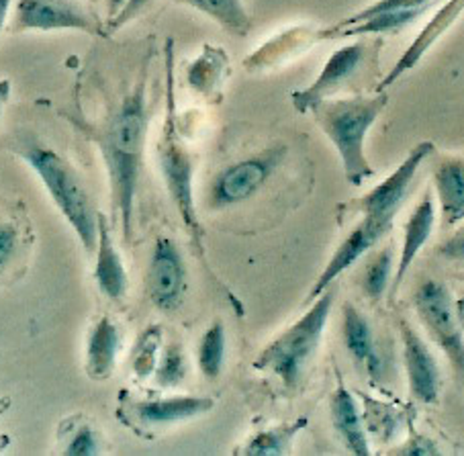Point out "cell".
I'll list each match as a JSON object with an SVG mask.
<instances>
[{
    "mask_svg": "<svg viewBox=\"0 0 464 456\" xmlns=\"http://www.w3.org/2000/svg\"><path fill=\"white\" fill-rule=\"evenodd\" d=\"M434 143L421 141L415 146L410 156H407L401 164H399L393 172H391L385 180L372 187L368 193H364L354 203L343 205L346 213H360L362 219L372 223L385 231L393 229V221L405 205L407 197H410L411 185L415 180V174L421 168V164L434 154Z\"/></svg>",
    "mask_w": 464,
    "mask_h": 456,
    "instance_id": "cell-6",
    "label": "cell"
},
{
    "mask_svg": "<svg viewBox=\"0 0 464 456\" xmlns=\"http://www.w3.org/2000/svg\"><path fill=\"white\" fill-rule=\"evenodd\" d=\"M431 5H434V0H377V3L368 5L366 9L354 13V15H352V17L340 21L338 25L330 27V31L350 27V25H354V23H360V21L368 19V17H374V15H381V13H395V11H407V9H421V6H431Z\"/></svg>",
    "mask_w": 464,
    "mask_h": 456,
    "instance_id": "cell-32",
    "label": "cell"
},
{
    "mask_svg": "<svg viewBox=\"0 0 464 456\" xmlns=\"http://www.w3.org/2000/svg\"><path fill=\"white\" fill-rule=\"evenodd\" d=\"M227 66L229 58L221 47L205 45L203 53L187 70L188 86L198 94H203V97L213 99L223 82V78H226Z\"/></svg>",
    "mask_w": 464,
    "mask_h": 456,
    "instance_id": "cell-26",
    "label": "cell"
},
{
    "mask_svg": "<svg viewBox=\"0 0 464 456\" xmlns=\"http://www.w3.org/2000/svg\"><path fill=\"white\" fill-rule=\"evenodd\" d=\"M151 3H154V0H127L123 9L117 13V17L109 21V29L117 31V29L125 27L127 23H131L140 13L146 11Z\"/></svg>",
    "mask_w": 464,
    "mask_h": 456,
    "instance_id": "cell-37",
    "label": "cell"
},
{
    "mask_svg": "<svg viewBox=\"0 0 464 456\" xmlns=\"http://www.w3.org/2000/svg\"><path fill=\"white\" fill-rule=\"evenodd\" d=\"M307 418H297L293 422L278 423L268 430H260L239 448L237 454L246 456H283L291 451V446L303 430L307 428Z\"/></svg>",
    "mask_w": 464,
    "mask_h": 456,
    "instance_id": "cell-25",
    "label": "cell"
},
{
    "mask_svg": "<svg viewBox=\"0 0 464 456\" xmlns=\"http://www.w3.org/2000/svg\"><path fill=\"white\" fill-rule=\"evenodd\" d=\"M389 231L381 229L372 223H368L364 219H360L358 226L350 231L348 238L338 246V250L334 252V256L327 260L325 268L322 270V275L317 277L315 285L311 286L307 303L314 301L317 295H322L324 291L330 289V286L338 281V278L343 275V272L350 270L358 260H362L364 256L377 246L382 238H385Z\"/></svg>",
    "mask_w": 464,
    "mask_h": 456,
    "instance_id": "cell-15",
    "label": "cell"
},
{
    "mask_svg": "<svg viewBox=\"0 0 464 456\" xmlns=\"http://www.w3.org/2000/svg\"><path fill=\"white\" fill-rule=\"evenodd\" d=\"M121 350V332L109 315H102L92 325L86 344V371L94 381L107 379L117 364Z\"/></svg>",
    "mask_w": 464,
    "mask_h": 456,
    "instance_id": "cell-22",
    "label": "cell"
},
{
    "mask_svg": "<svg viewBox=\"0 0 464 456\" xmlns=\"http://www.w3.org/2000/svg\"><path fill=\"white\" fill-rule=\"evenodd\" d=\"M319 42V31H311L307 27H295L285 31V34L272 37L270 42L258 47L250 58L244 62L247 70H268L275 68L285 60L299 55L303 50H307L311 44Z\"/></svg>",
    "mask_w": 464,
    "mask_h": 456,
    "instance_id": "cell-23",
    "label": "cell"
},
{
    "mask_svg": "<svg viewBox=\"0 0 464 456\" xmlns=\"http://www.w3.org/2000/svg\"><path fill=\"white\" fill-rule=\"evenodd\" d=\"M148 121L146 80H140L138 86L123 99L102 138V156L107 162L113 209H117L121 219L125 242H131L133 238L135 195L146 150Z\"/></svg>",
    "mask_w": 464,
    "mask_h": 456,
    "instance_id": "cell-1",
    "label": "cell"
},
{
    "mask_svg": "<svg viewBox=\"0 0 464 456\" xmlns=\"http://www.w3.org/2000/svg\"><path fill=\"white\" fill-rule=\"evenodd\" d=\"M23 158L31 170L39 176L47 195L52 197L55 207L74 229L78 242L88 254H92L97 247L99 213L92 209L91 199H88L78 174L72 170L66 160L50 148L31 146L23 151Z\"/></svg>",
    "mask_w": 464,
    "mask_h": 456,
    "instance_id": "cell-5",
    "label": "cell"
},
{
    "mask_svg": "<svg viewBox=\"0 0 464 456\" xmlns=\"http://www.w3.org/2000/svg\"><path fill=\"white\" fill-rule=\"evenodd\" d=\"M342 340L348 354L360 371H362L372 387L382 381V369L385 363L377 350L372 327L368 319L360 314L354 303L346 301L342 307Z\"/></svg>",
    "mask_w": 464,
    "mask_h": 456,
    "instance_id": "cell-14",
    "label": "cell"
},
{
    "mask_svg": "<svg viewBox=\"0 0 464 456\" xmlns=\"http://www.w3.org/2000/svg\"><path fill=\"white\" fill-rule=\"evenodd\" d=\"M462 13H464V0H448L442 9L430 19L428 25L421 29V34L415 37V42L403 52V55L397 60L393 70L381 80L377 91H387V88L393 86L399 78H403L407 72H411L415 66H418L423 55H426L431 47L438 44L440 37L446 35L448 31L452 29V25L460 19Z\"/></svg>",
    "mask_w": 464,
    "mask_h": 456,
    "instance_id": "cell-17",
    "label": "cell"
},
{
    "mask_svg": "<svg viewBox=\"0 0 464 456\" xmlns=\"http://www.w3.org/2000/svg\"><path fill=\"white\" fill-rule=\"evenodd\" d=\"M366 44L364 42H352L348 45H342L340 50H335L330 60L324 63L322 72L315 78V82L291 94L293 107L299 113L307 115L314 111L319 102L330 99L340 88L348 82V80L356 74L364 62Z\"/></svg>",
    "mask_w": 464,
    "mask_h": 456,
    "instance_id": "cell-11",
    "label": "cell"
},
{
    "mask_svg": "<svg viewBox=\"0 0 464 456\" xmlns=\"http://www.w3.org/2000/svg\"><path fill=\"white\" fill-rule=\"evenodd\" d=\"M188 373V363L187 354H184V348L180 344H168L162 348V354H160L156 373H154V383L160 389H174L179 387L187 379Z\"/></svg>",
    "mask_w": 464,
    "mask_h": 456,
    "instance_id": "cell-31",
    "label": "cell"
},
{
    "mask_svg": "<svg viewBox=\"0 0 464 456\" xmlns=\"http://www.w3.org/2000/svg\"><path fill=\"white\" fill-rule=\"evenodd\" d=\"M430 6H421V9H407V11H395V13H381L374 17H368L354 25L335 29V31H319V42L324 39H348V37H362V35H382L393 34V31H401L403 27L411 25L418 21L421 15H426Z\"/></svg>",
    "mask_w": 464,
    "mask_h": 456,
    "instance_id": "cell-24",
    "label": "cell"
},
{
    "mask_svg": "<svg viewBox=\"0 0 464 456\" xmlns=\"http://www.w3.org/2000/svg\"><path fill=\"white\" fill-rule=\"evenodd\" d=\"M436 197L434 190L428 189L426 193L421 195L418 205L413 207L410 219L405 221L393 286H391V299L397 297L399 289H401V285L405 283V277L410 275L415 258H418L420 252L423 250V246L430 242V238L434 234L436 228Z\"/></svg>",
    "mask_w": 464,
    "mask_h": 456,
    "instance_id": "cell-13",
    "label": "cell"
},
{
    "mask_svg": "<svg viewBox=\"0 0 464 456\" xmlns=\"http://www.w3.org/2000/svg\"><path fill=\"white\" fill-rule=\"evenodd\" d=\"M395 254L393 246L381 247L368 260L362 275V291L371 301H381L391 289V277H393Z\"/></svg>",
    "mask_w": 464,
    "mask_h": 456,
    "instance_id": "cell-30",
    "label": "cell"
},
{
    "mask_svg": "<svg viewBox=\"0 0 464 456\" xmlns=\"http://www.w3.org/2000/svg\"><path fill=\"white\" fill-rule=\"evenodd\" d=\"M125 3H127V0H109V3H107V9H109V21L117 17V13L123 9Z\"/></svg>",
    "mask_w": 464,
    "mask_h": 456,
    "instance_id": "cell-40",
    "label": "cell"
},
{
    "mask_svg": "<svg viewBox=\"0 0 464 456\" xmlns=\"http://www.w3.org/2000/svg\"><path fill=\"white\" fill-rule=\"evenodd\" d=\"M9 92H11L9 80H0V117H3V111L6 105V99H9Z\"/></svg>",
    "mask_w": 464,
    "mask_h": 456,
    "instance_id": "cell-38",
    "label": "cell"
},
{
    "mask_svg": "<svg viewBox=\"0 0 464 456\" xmlns=\"http://www.w3.org/2000/svg\"><path fill=\"white\" fill-rule=\"evenodd\" d=\"M454 307H456V315H459V322L464 330V295L454 301Z\"/></svg>",
    "mask_w": 464,
    "mask_h": 456,
    "instance_id": "cell-41",
    "label": "cell"
},
{
    "mask_svg": "<svg viewBox=\"0 0 464 456\" xmlns=\"http://www.w3.org/2000/svg\"><path fill=\"white\" fill-rule=\"evenodd\" d=\"M389 454L395 456H438L440 448L430 436H423L420 432L411 430V436L397 448H391Z\"/></svg>",
    "mask_w": 464,
    "mask_h": 456,
    "instance_id": "cell-34",
    "label": "cell"
},
{
    "mask_svg": "<svg viewBox=\"0 0 464 456\" xmlns=\"http://www.w3.org/2000/svg\"><path fill=\"white\" fill-rule=\"evenodd\" d=\"M330 418L342 446L346 448L350 454L354 456L372 454L371 440H368V434L364 430L358 399L342 381H338V387L334 389V393L330 397Z\"/></svg>",
    "mask_w": 464,
    "mask_h": 456,
    "instance_id": "cell-19",
    "label": "cell"
},
{
    "mask_svg": "<svg viewBox=\"0 0 464 456\" xmlns=\"http://www.w3.org/2000/svg\"><path fill=\"white\" fill-rule=\"evenodd\" d=\"M94 252H97V264H94L97 286L111 301H121L127 293L130 278H127L123 258L117 250L107 218L102 213H99V236Z\"/></svg>",
    "mask_w": 464,
    "mask_h": 456,
    "instance_id": "cell-21",
    "label": "cell"
},
{
    "mask_svg": "<svg viewBox=\"0 0 464 456\" xmlns=\"http://www.w3.org/2000/svg\"><path fill=\"white\" fill-rule=\"evenodd\" d=\"M285 154V146H275L223 168L211 182L209 207L226 209L246 203L270 180V176L283 164Z\"/></svg>",
    "mask_w": 464,
    "mask_h": 456,
    "instance_id": "cell-8",
    "label": "cell"
},
{
    "mask_svg": "<svg viewBox=\"0 0 464 456\" xmlns=\"http://www.w3.org/2000/svg\"><path fill=\"white\" fill-rule=\"evenodd\" d=\"M188 6L201 11L236 37H246L252 29V19L242 0H184Z\"/></svg>",
    "mask_w": 464,
    "mask_h": 456,
    "instance_id": "cell-27",
    "label": "cell"
},
{
    "mask_svg": "<svg viewBox=\"0 0 464 456\" xmlns=\"http://www.w3.org/2000/svg\"><path fill=\"white\" fill-rule=\"evenodd\" d=\"M215 399L203 395H174L133 402L130 410L133 418L146 428H168L213 412Z\"/></svg>",
    "mask_w": 464,
    "mask_h": 456,
    "instance_id": "cell-16",
    "label": "cell"
},
{
    "mask_svg": "<svg viewBox=\"0 0 464 456\" xmlns=\"http://www.w3.org/2000/svg\"><path fill=\"white\" fill-rule=\"evenodd\" d=\"M68 456H94L101 452V438L97 434V430L91 426H82L76 430V434L70 438V442L66 446Z\"/></svg>",
    "mask_w": 464,
    "mask_h": 456,
    "instance_id": "cell-33",
    "label": "cell"
},
{
    "mask_svg": "<svg viewBox=\"0 0 464 456\" xmlns=\"http://www.w3.org/2000/svg\"><path fill=\"white\" fill-rule=\"evenodd\" d=\"M158 168L168 190V197L179 211L184 228L198 250L203 247V226L195 203V158L184 146L179 127L174 97V52L172 42L166 45V119L156 146Z\"/></svg>",
    "mask_w": 464,
    "mask_h": 456,
    "instance_id": "cell-4",
    "label": "cell"
},
{
    "mask_svg": "<svg viewBox=\"0 0 464 456\" xmlns=\"http://www.w3.org/2000/svg\"><path fill=\"white\" fill-rule=\"evenodd\" d=\"M19 247V231L11 223H0V270L9 264Z\"/></svg>",
    "mask_w": 464,
    "mask_h": 456,
    "instance_id": "cell-35",
    "label": "cell"
},
{
    "mask_svg": "<svg viewBox=\"0 0 464 456\" xmlns=\"http://www.w3.org/2000/svg\"><path fill=\"white\" fill-rule=\"evenodd\" d=\"M334 303L335 293L330 286L317 295L297 322L266 344V348L254 358V369L276 379L286 393H297L322 344Z\"/></svg>",
    "mask_w": 464,
    "mask_h": 456,
    "instance_id": "cell-3",
    "label": "cell"
},
{
    "mask_svg": "<svg viewBox=\"0 0 464 456\" xmlns=\"http://www.w3.org/2000/svg\"><path fill=\"white\" fill-rule=\"evenodd\" d=\"M164 348V334L160 325H150L141 332V335L135 342L130 356V369L131 374L138 381H148L154 377L160 354Z\"/></svg>",
    "mask_w": 464,
    "mask_h": 456,
    "instance_id": "cell-29",
    "label": "cell"
},
{
    "mask_svg": "<svg viewBox=\"0 0 464 456\" xmlns=\"http://www.w3.org/2000/svg\"><path fill=\"white\" fill-rule=\"evenodd\" d=\"M146 286L150 301L164 314H172L184 303L188 286L187 262L170 238L160 236L156 239L150 256Z\"/></svg>",
    "mask_w": 464,
    "mask_h": 456,
    "instance_id": "cell-9",
    "label": "cell"
},
{
    "mask_svg": "<svg viewBox=\"0 0 464 456\" xmlns=\"http://www.w3.org/2000/svg\"><path fill=\"white\" fill-rule=\"evenodd\" d=\"M438 256L448 262L464 264V226L444 239V244L438 247Z\"/></svg>",
    "mask_w": 464,
    "mask_h": 456,
    "instance_id": "cell-36",
    "label": "cell"
},
{
    "mask_svg": "<svg viewBox=\"0 0 464 456\" xmlns=\"http://www.w3.org/2000/svg\"><path fill=\"white\" fill-rule=\"evenodd\" d=\"M387 102L385 91H377L371 97H330L311 111L325 138L338 151L342 172L352 187H362L377 174L366 156V135Z\"/></svg>",
    "mask_w": 464,
    "mask_h": 456,
    "instance_id": "cell-2",
    "label": "cell"
},
{
    "mask_svg": "<svg viewBox=\"0 0 464 456\" xmlns=\"http://www.w3.org/2000/svg\"><path fill=\"white\" fill-rule=\"evenodd\" d=\"M413 307L430 338L444 352L456 377L464 383V330L448 286L431 278L423 281L413 293Z\"/></svg>",
    "mask_w": 464,
    "mask_h": 456,
    "instance_id": "cell-7",
    "label": "cell"
},
{
    "mask_svg": "<svg viewBox=\"0 0 464 456\" xmlns=\"http://www.w3.org/2000/svg\"><path fill=\"white\" fill-rule=\"evenodd\" d=\"M360 413H362L364 430L368 440L379 446H389L399 440L405 430L413 428V410L403 403L387 402V399L372 397L371 393H358Z\"/></svg>",
    "mask_w": 464,
    "mask_h": 456,
    "instance_id": "cell-18",
    "label": "cell"
},
{
    "mask_svg": "<svg viewBox=\"0 0 464 456\" xmlns=\"http://www.w3.org/2000/svg\"><path fill=\"white\" fill-rule=\"evenodd\" d=\"M13 29L19 31H62L76 29L97 34L94 19L74 0H19Z\"/></svg>",
    "mask_w": 464,
    "mask_h": 456,
    "instance_id": "cell-12",
    "label": "cell"
},
{
    "mask_svg": "<svg viewBox=\"0 0 464 456\" xmlns=\"http://www.w3.org/2000/svg\"><path fill=\"white\" fill-rule=\"evenodd\" d=\"M226 352H227V334L223 322H213L207 327L205 334L198 342L197 363L198 371L203 373L205 379H218L223 373V364H226Z\"/></svg>",
    "mask_w": 464,
    "mask_h": 456,
    "instance_id": "cell-28",
    "label": "cell"
},
{
    "mask_svg": "<svg viewBox=\"0 0 464 456\" xmlns=\"http://www.w3.org/2000/svg\"><path fill=\"white\" fill-rule=\"evenodd\" d=\"M397 325L410 393L415 402L434 405L440 399V389H442V373H440L438 360L410 322L401 317Z\"/></svg>",
    "mask_w": 464,
    "mask_h": 456,
    "instance_id": "cell-10",
    "label": "cell"
},
{
    "mask_svg": "<svg viewBox=\"0 0 464 456\" xmlns=\"http://www.w3.org/2000/svg\"><path fill=\"white\" fill-rule=\"evenodd\" d=\"M431 185L442 229L450 231L464 223V160L446 158L438 162L431 170Z\"/></svg>",
    "mask_w": 464,
    "mask_h": 456,
    "instance_id": "cell-20",
    "label": "cell"
},
{
    "mask_svg": "<svg viewBox=\"0 0 464 456\" xmlns=\"http://www.w3.org/2000/svg\"><path fill=\"white\" fill-rule=\"evenodd\" d=\"M11 5H13V0H0V34H3L5 23H6V19H9Z\"/></svg>",
    "mask_w": 464,
    "mask_h": 456,
    "instance_id": "cell-39",
    "label": "cell"
}]
</instances>
